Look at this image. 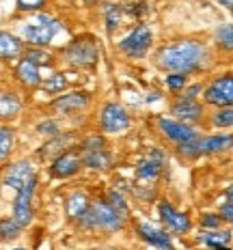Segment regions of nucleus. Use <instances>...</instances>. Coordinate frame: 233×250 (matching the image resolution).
Listing matches in <instances>:
<instances>
[{
	"label": "nucleus",
	"instance_id": "nucleus-1",
	"mask_svg": "<svg viewBox=\"0 0 233 250\" xmlns=\"http://www.w3.org/2000/svg\"><path fill=\"white\" fill-rule=\"evenodd\" d=\"M210 59V50L203 41L181 39L160 48L155 54V65L169 74H190L207 67Z\"/></svg>",
	"mask_w": 233,
	"mask_h": 250
},
{
	"label": "nucleus",
	"instance_id": "nucleus-2",
	"mask_svg": "<svg viewBox=\"0 0 233 250\" xmlns=\"http://www.w3.org/2000/svg\"><path fill=\"white\" fill-rule=\"evenodd\" d=\"M78 222L85 229H100V231H106V233H117L126 225V216L119 213L108 201H97V203H91L89 211Z\"/></svg>",
	"mask_w": 233,
	"mask_h": 250
},
{
	"label": "nucleus",
	"instance_id": "nucleus-3",
	"mask_svg": "<svg viewBox=\"0 0 233 250\" xmlns=\"http://www.w3.org/2000/svg\"><path fill=\"white\" fill-rule=\"evenodd\" d=\"M61 30V22L54 20L52 15H37V24H22L20 26V35L24 41L37 45V48H45L48 43H52L54 35Z\"/></svg>",
	"mask_w": 233,
	"mask_h": 250
},
{
	"label": "nucleus",
	"instance_id": "nucleus-4",
	"mask_svg": "<svg viewBox=\"0 0 233 250\" xmlns=\"http://www.w3.org/2000/svg\"><path fill=\"white\" fill-rule=\"evenodd\" d=\"M63 56L71 67H93L100 59V50L91 37H80L71 41L69 48L63 52Z\"/></svg>",
	"mask_w": 233,
	"mask_h": 250
},
{
	"label": "nucleus",
	"instance_id": "nucleus-5",
	"mask_svg": "<svg viewBox=\"0 0 233 250\" xmlns=\"http://www.w3.org/2000/svg\"><path fill=\"white\" fill-rule=\"evenodd\" d=\"M203 100L216 108H233V74L218 76L205 86Z\"/></svg>",
	"mask_w": 233,
	"mask_h": 250
},
{
	"label": "nucleus",
	"instance_id": "nucleus-6",
	"mask_svg": "<svg viewBox=\"0 0 233 250\" xmlns=\"http://www.w3.org/2000/svg\"><path fill=\"white\" fill-rule=\"evenodd\" d=\"M151 41H153L151 30L141 24V26H136L127 37H123L119 41V50L126 56H129V59H141V56H145L149 52V48H151Z\"/></svg>",
	"mask_w": 233,
	"mask_h": 250
},
{
	"label": "nucleus",
	"instance_id": "nucleus-7",
	"mask_svg": "<svg viewBox=\"0 0 233 250\" xmlns=\"http://www.w3.org/2000/svg\"><path fill=\"white\" fill-rule=\"evenodd\" d=\"M35 188H37V177L26 184L22 190H18L13 199V220L18 222L20 227H28L30 220H33V194H35Z\"/></svg>",
	"mask_w": 233,
	"mask_h": 250
},
{
	"label": "nucleus",
	"instance_id": "nucleus-8",
	"mask_svg": "<svg viewBox=\"0 0 233 250\" xmlns=\"http://www.w3.org/2000/svg\"><path fill=\"white\" fill-rule=\"evenodd\" d=\"M100 127L106 134H121L129 127V114L121 104H106L100 114Z\"/></svg>",
	"mask_w": 233,
	"mask_h": 250
},
{
	"label": "nucleus",
	"instance_id": "nucleus-9",
	"mask_svg": "<svg viewBox=\"0 0 233 250\" xmlns=\"http://www.w3.org/2000/svg\"><path fill=\"white\" fill-rule=\"evenodd\" d=\"M155 123H158L160 132H162L169 140H173L175 145H181V143H186V140H192V138L199 136V134H196L188 123H181V121H177V119L158 117L155 119Z\"/></svg>",
	"mask_w": 233,
	"mask_h": 250
},
{
	"label": "nucleus",
	"instance_id": "nucleus-10",
	"mask_svg": "<svg viewBox=\"0 0 233 250\" xmlns=\"http://www.w3.org/2000/svg\"><path fill=\"white\" fill-rule=\"evenodd\" d=\"M33 177H35L33 162H28V160H20V162H15V164L4 168L2 181H4V186L7 188H13V190L18 192V190H22V188L33 179Z\"/></svg>",
	"mask_w": 233,
	"mask_h": 250
},
{
	"label": "nucleus",
	"instance_id": "nucleus-11",
	"mask_svg": "<svg viewBox=\"0 0 233 250\" xmlns=\"http://www.w3.org/2000/svg\"><path fill=\"white\" fill-rule=\"evenodd\" d=\"M158 211H160V220H162V225L167 227V231L181 233V235L190 231V218L186 216V213L173 209V205H170V203L162 201L158 205Z\"/></svg>",
	"mask_w": 233,
	"mask_h": 250
},
{
	"label": "nucleus",
	"instance_id": "nucleus-12",
	"mask_svg": "<svg viewBox=\"0 0 233 250\" xmlns=\"http://www.w3.org/2000/svg\"><path fill=\"white\" fill-rule=\"evenodd\" d=\"M136 233L145 244H149V246H153L158 250H175L169 233L162 231V229H158V227H153L151 222H138Z\"/></svg>",
	"mask_w": 233,
	"mask_h": 250
},
{
	"label": "nucleus",
	"instance_id": "nucleus-13",
	"mask_svg": "<svg viewBox=\"0 0 233 250\" xmlns=\"http://www.w3.org/2000/svg\"><path fill=\"white\" fill-rule=\"evenodd\" d=\"M82 164H85L82 155L74 153V151H65V153L56 155L54 164L50 166V175L56 177V179H67V177H74Z\"/></svg>",
	"mask_w": 233,
	"mask_h": 250
},
{
	"label": "nucleus",
	"instance_id": "nucleus-14",
	"mask_svg": "<svg viewBox=\"0 0 233 250\" xmlns=\"http://www.w3.org/2000/svg\"><path fill=\"white\" fill-rule=\"evenodd\" d=\"M170 112H173V117L181 123H196L203 119V106L196 100L177 97V100L170 104Z\"/></svg>",
	"mask_w": 233,
	"mask_h": 250
},
{
	"label": "nucleus",
	"instance_id": "nucleus-15",
	"mask_svg": "<svg viewBox=\"0 0 233 250\" xmlns=\"http://www.w3.org/2000/svg\"><path fill=\"white\" fill-rule=\"evenodd\" d=\"M164 153L160 149H155L151 151V153L147 155V158L143 160L141 164H138V168H136V177L141 181H153V179H158L160 175H162V168H164Z\"/></svg>",
	"mask_w": 233,
	"mask_h": 250
},
{
	"label": "nucleus",
	"instance_id": "nucleus-16",
	"mask_svg": "<svg viewBox=\"0 0 233 250\" xmlns=\"http://www.w3.org/2000/svg\"><path fill=\"white\" fill-rule=\"evenodd\" d=\"M86 104H89V93L74 91V93L56 97V100L52 102V110H56L61 114H71V112H78V110H82V108H86Z\"/></svg>",
	"mask_w": 233,
	"mask_h": 250
},
{
	"label": "nucleus",
	"instance_id": "nucleus-17",
	"mask_svg": "<svg viewBox=\"0 0 233 250\" xmlns=\"http://www.w3.org/2000/svg\"><path fill=\"white\" fill-rule=\"evenodd\" d=\"M15 80L26 88H35V86L43 84V82H41L39 67L33 65V62H28V61H24V59L18 62V67H15Z\"/></svg>",
	"mask_w": 233,
	"mask_h": 250
},
{
	"label": "nucleus",
	"instance_id": "nucleus-18",
	"mask_svg": "<svg viewBox=\"0 0 233 250\" xmlns=\"http://www.w3.org/2000/svg\"><path fill=\"white\" fill-rule=\"evenodd\" d=\"M82 162L89 166L91 170H110L112 168V158L106 149H95V151H82Z\"/></svg>",
	"mask_w": 233,
	"mask_h": 250
},
{
	"label": "nucleus",
	"instance_id": "nucleus-19",
	"mask_svg": "<svg viewBox=\"0 0 233 250\" xmlns=\"http://www.w3.org/2000/svg\"><path fill=\"white\" fill-rule=\"evenodd\" d=\"M233 147V134L225 136V134H216V136H205L201 140V149L203 155H216V153H225Z\"/></svg>",
	"mask_w": 233,
	"mask_h": 250
},
{
	"label": "nucleus",
	"instance_id": "nucleus-20",
	"mask_svg": "<svg viewBox=\"0 0 233 250\" xmlns=\"http://www.w3.org/2000/svg\"><path fill=\"white\" fill-rule=\"evenodd\" d=\"M89 207H91V201L85 192H74V194H69V199L65 203L67 216H69L71 220H80V218L89 211Z\"/></svg>",
	"mask_w": 233,
	"mask_h": 250
},
{
	"label": "nucleus",
	"instance_id": "nucleus-21",
	"mask_svg": "<svg viewBox=\"0 0 233 250\" xmlns=\"http://www.w3.org/2000/svg\"><path fill=\"white\" fill-rule=\"evenodd\" d=\"M24 50V43L20 37H15L11 33H2L0 35V54L4 61H13L15 56H20Z\"/></svg>",
	"mask_w": 233,
	"mask_h": 250
},
{
	"label": "nucleus",
	"instance_id": "nucleus-22",
	"mask_svg": "<svg viewBox=\"0 0 233 250\" xmlns=\"http://www.w3.org/2000/svg\"><path fill=\"white\" fill-rule=\"evenodd\" d=\"M199 244H203L207 248H220V246H227L231 242V233L229 231H220V229H205L203 233H199Z\"/></svg>",
	"mask_w": 233,
	"mask_h": 250
},
{
	"label": "nucleus",
	"instance_id": "nucleus-23",
	"mask_svg": "<svg viewBox=\"0 0 233 250\" xmlns=\"http://www.w3.org/2000/svg\"><path fill=\"white\" fill-rule=\"evenodd\" d=\"M20 108L22 106H20L18 95L13 91H2V95H0V117H2V121L13 119L20 112Z\"/></svg>",
	"mask_w": 233,
	"mask_h": 250
},
{
	"label": "nucleus",
	"instance_id": "nucleus-24",
	"mask_svg": "<svg viewBox=\"0 0 233 250\" xmlns=\"http://www.w3.org/2000/svg\"><path fill=\"white\" fill-rule=\"evenodd\" d=\"M216 39V48L222 52H233V24H225L216 30L214 35Z\"/></svg>",
	"mask_w": 233,
	"mask_h": 250
},
{
	"label": "nucleus",
	"instance_id": "nucleus-25",
	"mask_svg": "<svg viewBox=\"0 0 233 250\" xmlns=\"http://www.w3.org/2000/svg\"><path fill=\"white\" fill-rule=\"evenodd\" d=\"M201 136H196L192 140H186V143L177 145V153L181 155V158L186 160H196L199 155H203V149H201Z\"/></svg>",
	"mask_w": 233,
	"mask_h": 250
},
{
	"label": "nucleus",
	"instance_id": "nucleus-26",
	"mask_svg": "<svg viewBox=\"0 0 233 250\" xmlns=\"http://www.w3.org/2000/svg\"><path fill=\"white\" fill-rule=\"evenodd\" d=\"M69 86V80H67L65 74H54L50 78H45V82L41 84L45 93H50V95H56V93H63L65 88Z\"/></svg>",
	"mask_w": 233,
	"mask_h": 250
},
{
	"label": "nucleus",
	"instance_id": "nucleus-27",
	"mask_svg": "<svg viewBox=\"0 0 233 250\" xmlns=\"http://www.w3.org/2000/svg\"><path fill=\"white\" fill-rule=\"evenodd\" d=\"M210 123L214 127H233V108H216V112H212Z\"/></svg>",
	"mask_w": 233,
	"mask_h": 250
},
{
	"label": "nucleus",
	"instance_id": "nucleus-28",
	"mask_svg": "<svg viewBox=\"0 0 233 250\" xmlns=\"http://www.w3.org/2000/svg\"><path fill=\"white\" fill-rule=\"evenodd\" d=\"M11 149H13V132L9 125H2V127H0V160H2V162L9 158Z\"/></svg>",
	"mask_w": 233,
	"mask_h": 250
},
{
	"label": "nucleus",
	"instance_id": "nucleus-29",
	"mask_svg": "<svg viewBox=\"0 0 233 250\" xmlns=\"http://www.w3.org/2000/svg\"><path fill=\"white\" fill-rule=\"evenodd\" d=\"M22 59L28 61V62H33V65H37V67L52 65V54H48V52L41 50V48H30V50L22 56Z\"/></svg>",
	"mask_w": 233,
	"mask_h": 250
},
{
	"label": "nucleus",
	"instance_id": "nucleus-30",
	"mask_svg": "<svg viewBox=\"0 0 233 250\" xmlns=\"http://www.w3.org/2000/svg\"><path fill=\"white\" fill-rule=\"evenodd\" d=\"M20 231H22V227L18 225V222L13 220V218H2V222H0V233H2V242H9V239H18L20 237Z\"/></svg>",
	"mask_w": 233,
	"mask_h": 250
},
{
	"label": "nucleus",
	"instance_id": "nucleus-31",
	"mask_svg": "<svg viewBox=\"0 0 233 250\" xmlns=\"http://www.w3.org/2000/svg\"><path fill=\"white\" fill-rule=\"evenodd\" d=\"M164 82H167L169 91L177 95V93H181L186 88V84H188V74H167Z\"/></svg>",
	"mask_w": 233,
	"mask_h": 250
},
{
	"label": "nucleus",
	"instance_id": "nucleus-32",
	"mask_svg": "<svg viewBox=\"0 0 233 250\" xmlns=\"http://www.w3.org/2000/svg\"><path fill=\"white\" fill-rule=\"evenodd\" d=\"M106 28H108V33H112V30H117V26H119V20H121V9L115 7V4H108L106 7Z\"/></svg>",
	"mask_w": 233,
	"mask_h": 250
},
{
	"label": "nucleus",
	"instance_id": "nucleus-33",
	"mask_svg": "<svg viewBox=\"0 0 233 250\" xmlns=\"http://www.w3.org/2000/svg\"><path fill=\"white\" fill-rule=\"evenodd\" d=\"M106 201H108V203H110V205H112V207H115V209H117L119 213H123V216H126V218H127V213H129V209H127V203H126V201H123V199H121V196H119V194H117V192H112V190H110V192H108V199H106Z\"/></svg>",
	"mask_w": 233,
	"mask_h": 250
},
{
	"label": "nucleus",
	"instance_id": "nucleus-34",
	"mask_svg": "<svg viewBox=\"0 0 233 250\" xmlns=\"http://www.w3.org/2000/svg\"><path fill=\"white\" fill-rule=\"evenodd\" d=\"M95 149H106V143H104L102 136H89L82 140V151H95Z\"/></svg>",
	"mask_w": 233,
	"mask_h": 250
},
{
	"label": "nucleus",
	"instance_id": "nucleus-35",
	"mask_svg": "<svg viewBox=\"0 0 233 250\" xmlns=\"http://www.w3.org/2000/svg\"><path fill=\"white\" fill-rule=\"evenodd\" d=\"M220 222H222V218H220V213H205L203 218H201V227L203 229H218L220 227Z\"/></svg>",
	"mask_w": 233,
	"mask_h": 250
},
{
	"label": "nucleus",
	"instance_id": "nucleus-36",
	"mask_svg": "<svg viewBox=\"0 0 233 250\" xmlns=\"http://www.w3.org/2000/svg\"><path fill=\"white\" fill-rule=\"evenodd\" d=\"M37 129H39V134H45V136H59V132H61V127H59V125H56L54 121H43V123H39Z\"/></svg>",
	"mask_w": 233,
	"mask_h": 250
},
{
	"label": "nucleus",
	"instance_id": "nucleus-37",
	"mask_svg": "<svg viewBox=\"0 0 233 250\" xmlns=\"http://www.w3.org/2000/svg\"><path fill=\"white\" fill-rule=\"evenodd\" d=\"M218 213H220V218L225 222H231V225H233V201H225V203H222Z\"/></svg>",
	"mask_w": 233,
	"mask_h": 250
},
{
	"label": "nucleus",
	"instance_id": "nucleus-38",
	"mask_svg": "<svg viewBox=\"0 0 233 250\" xmlns=\"http://www.w3.org/2000/svg\"><path fill=\"white\" fill-rule=\"evenodd\" d=\"M43 2L45 0H18V9H22V11H35Z\"/></svg>",
	"mask_w": 233,
	"mask_h": 250
},
{
	"label": "nucleus",
	"instance_id": "nucleus-39",
	"mask_svg": "<svg viewBox=\"0 0 233 250\" xmlns=\"http://www.w3.org/2000/svg\"><path fill=\"white\" fill-rule=\"evenodd\" d=\"M203 91H205V88L201 84H194V86L186 88L184 95H179V97H184V100H196V95H199V93H203Z\"/></svg>",
	"mask_w": 233,
	"mask_h": 250
},
{
	"label": "nucleus",
	"instance_id": "nucleus-40",
	"mask_svg": "<svg viewBox=\"0 0 233 250\" xmlns=\"http://www.w3.org/2000/svg\"><path fill=\"white\" fill-rule=\"evenodd\" d=\"M218 2L222 4V7H227V9H229V11L233 13V0H218Z\"/></svg>",
	"mask_w": 233,
	"mask_h": 250
},
{
	"label": "nucleus",
	"instance_id": "nucleus-41",
	"mask_svg": "<svg viewBox=\"0 0 233 250\" xmlns=\"http://www.w3.org/2000/svg\"><path fill=\"white\" fill-rule=\"evenodd\" d=\"M225 199H227V201H233V186H229V188L225 190Z\"/></svg>",
	"mask_w": 233,
	"mask_h": 250
},
{
	"label": "nucleus",
	"instance_id": "nucleus-42",
	"mask_svg": "<svg viewBox=\"0 0 233 250\" xmlns=\"http://www.w3.org/2000/svg\"><path fill=\"white\" fill-rule=\"evenodd\" d=\"M214 250H229V248H227V246H220V248H214Z\"/></svg>",
	"mask_w": 233,
	"mask_h": 250
},
{
	"label": "nucleus",
	"instance_id": "nucleus-43",
	"mask_svg": "<svg viewBox=\"0 0 233 250\" xmlns=\"http://www.w3.org/2000/svg\"><path fill=\"white\" fill-rule=\"evenodd\" d=\"M85 2H89V4H91V2H97V0H85Z\"/></svg>",
	"mask_w": 233,
	"mask_h": 250
},
{
	"label": "nucleus",
	"instance_id": "nucleus-44",
	"mask_svg": "<svg viewBox=\"0 0 233 250\" xmlns=\"http://www.w3.org/2000/svg\"><path fill=\"white\" fill-rule=\"evenodd\" d=\"M13 250H26V248H13Z\"/></svg>",
	"mask_w": 233,
	"mask_h": 250
}]
</instances>
